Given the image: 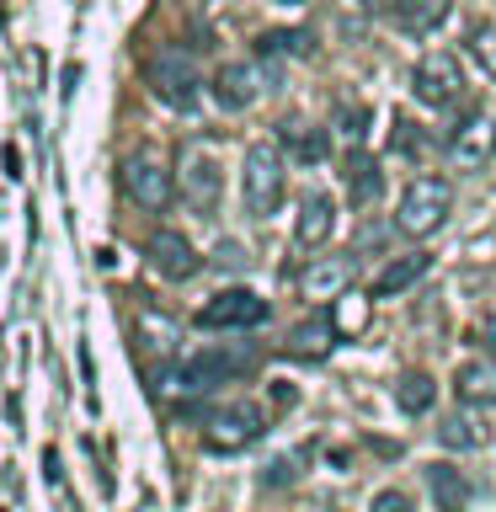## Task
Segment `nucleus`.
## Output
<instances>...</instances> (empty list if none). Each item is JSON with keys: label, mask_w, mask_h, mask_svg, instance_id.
<instances>
[{"label": "nucleus", "mask_w": 496, "mask_h": 512, "mask_svg": "<svg viewBox=\"0 0 496 512\" xmlns=\"http://www.w3.org/2000/svg\"><path fill=\"white\" fill-rule=\"evenodd\" d=\"M486 342H491V347H496V315H491V320H486Z\"/></svg>", "instance_id": "nucleus-32"}, {"label": "nucleus", "mask_w": 496, "mask_h": 512, "mask_svg": "<svg viewBox=\"0 0 496 512\" xmlns=\"http://www.w3.org/2000/svg\"><path fill=\"white\" fill-rule=\"evenodd\" d=\"M283 144L294 150V160H304V166H320V160L331 155V139L320 134V128H304V123H283Z\"/></svg>", "instance_id": "nucleus-22"}, {"label": "nucleus", "mask_w": 496, "mask_h": 512, "mask_svg": "<svg viewBox=\"0 0 496 512\" xmlns=\"http://www.w3.org/2000/svg\"><path fill=\"white\" fill-rule=\"evenodd\" d=\"M331 347H336V315L331 310H315L310 320H299L283 342V352H294V358H326Z\"/></svg>", "instance_id": "nucleus-16"}, {"label": "nucleus", "mask_w": 496, "mask_h": 512, "mask_svg": "<svg viewBox=\"0 0 496 512\" xmlns=\"http://www.w3.org/2000/svg\"><path fill=\"white\" fill-rule=\"evenodd\" d=\"M150 91L171 112H192V107H198L203 75H198V64H192L187 48H160V54L150 59Z\"/></svg>", "instance_id": "nucleus-4"}, {"label": "nucleus", "mask_w": 496, "mask_h": 512, "mask_svg": "<svg viewBox=\"0 0 496 512\" xmlns=\"http://www.w3.org/2000/svg\"><path fill=\"white\" fill-rule=\"evenodd\" d=\"M267 320V299L251 294V288H224V294H214L198 310V326L203 331H251Z\"/></svg>", "instance_id": "nucleus-6"}, {"label": "nucleus", "mask_w": 496, "mask_h": 512, "mask_svg": "<svg viewBox=\"0 0 496 512\" xmlns=\"http://www.w3.org/2000/svg\"><path fill=\"white\" fill-rule=\"evenodd\" d=\"M262 86H267L262 64H246V59L219 64V75H214V102H219L224 112H246L256 96H262Z\"/></svg>", "instance_id": "nucleus-10"}, {"label": "nucleus", "mask_w": 496, "mask_h": 512, "mask_svg": "<svg viewBox=\"0 0 496 512\" xmlns=\"http://www.w3.org/2000/svg\"><path fill=\"white\" fill-rule=\"evenodd\" d=\"M336 230V203L326 192H310V198L299 203V219H294V246L299 251H320Z\"/></svg>", "instance_id": "nucleus-14"}, {"label": "nucleus", "mask_w": 496, "mask_h": 512, "mask_svg": "<svg viewBox=\"0 0 496 512\" xmlns=\"http://www.w3.org/2000/svg\"><path fill=\"white\" fill-rule=\"evenodd\" d=\"M139 331L150 336V347H155V352H171V347H176V326H171L166 315H155V310H144V315H139Z\"/></svg>", "instance_id": "nucleus-25"}, {"label": "nucleus", "mask_w": 496, "mask_h": 512, "mask_svg": "<svg viewBox=\"0 0 496 512\" xmlns=\"http://www.w3.org/2000/svg\"><path fill=\"white\" fill-rule=\"evenodd\" d=\"M496 155V123L486 118H464L459 128H448V160L459 171H480Z\"/></svg>", "instance_id": "nucleus-11"}, {"label": "nucleus", "mask_w": 496, "mask_h": 512, "mask_svg": "<svg viewBox=\"0 0 496 512\" xmlns=\"http://www.w3.org/2000/svg\"><path fill=\"white\" fill-rule=\"evenodd\" d=\"M246 368H251V347H240V342L203 347V352H192V358H182V368H176V390H187V395L219 390V384L240 379Z\"/></svg>", "instance_id": "nucleus-3"}, {"label": "nucleus", "mask_w": 496, "mask_h": 512, "mask_svg": "<svg viewBox=\"0 0 496 512\" xmlns=\"http://www.w3.org/2000/svg\"><path fill=\"white\" fill-rule=\"evenodd\" d=\"M352 267H358V256H320V262L304 267V299H342V288L352 283Z\"/></svg>", "instance_id": "nucleus-15"}, {"label": "nucleus", "mask_w": 496, "mask_h": 512, "mask_svg": "<svg viewBox=\"0 0 496 512\" xmlns=\"http://www.w3.org/2000/svg\"><path fill=\"white\" fill-rule=\"evenodd\" d=\"M262 427H267V416L262 406H224L208 416V432H203V443L214 448V454H235V448H251L256 438H262Z\"/></svg>", "instance_id": "nucleus-8"}, {"label": "nucleus", "mask_w": 496, "mask_h": 512, "mask_svg": "<svg viewBox=\"0 0 496 512\" xmlns=\"http://www.w3.org/2000/svg\"><path fill=\"white\" fill-rule=\"evenodd\" d=\"M0 160H6V171H11V176H22V155H16L11 144H6V155H0Z\"/></svg>", "instance_id": "nucleus-31"}, {"label": "nucleus", "mask_w": 496, "mask_h": 512, "mask_svg": "<svg viewBox=\"0 0 496 512\" xmlns=\"http://www.w3.org/2000/svg\"><path fill=\"white\" fill-rule=\"evenodd\" d=\"M363 123H368V107H352V112H342V134L358 144L363 139Z\"/></svg>", "instance_id": "nucleus-28"}, {"label": "nucleus", "mask_w": 496, "mask_h": 512, "mask_svg": "<svg viewBox=\"0 0 496 512\" xmlns=\"http://www.w3.org/2000/svg\"><path fill=\"white\" fill-rule=\"evenodd\" d=\"M427 496H432V507L438 512H470V475L459 470V464H448V459H432L427 464Z\"/></svg>", "instance_id": "nucleus-12"}, {"label": "nucleus", "mask_w": 496, "mask_h": 512, "mask_svg": "<svg viewBox=\"0 0 496 512\" xmlns=\"http://www.w3.org/2000/svg\"><path fill=\"white\" fill-rule=\"evenodd\" d=\"M363 320H368V304L363 299H342V304H336V331H358Z\"/></svg>", "instance_id": "nucleus-26"}, {"label": "nucleus", "mask_w": 496, "mask_h": 512, "mask_svg": "<svg viewBox=\"0 0 496 512\" xmlns=\"http://www.w3.org/2000/svg\"><path fill=\"white\" fill-rule=\"evenodd\" d=\"M219 192H224L219 160L208 155V150H187V160H182V198H187V208L208 219L219 208Z\"/></svg>", "instance_id": "nucleus-9"}, {"label": "nucleus", "mask_w": 496, "mask_h": 512, "mask_svg": "<svg viewBox=\"0 0 496 512\" xmlns=\"http://www.w3.org/2000/svg\"><path fill=\"white\" fill-rule=\"evenodd\" d=\"M150 267L160 272V278L182 283V278H192V272H198V251H192V240H187V235L155 230V235H150Z\"/></svg>", "instance_id": "nucleus-13"}, {"label": "nucleus", "mask_w": 496, "mask_h": 512, "mask_svg": "<svg viewBox=\"0 0 496 512\" xmlns=\"http://www.w3.org/2000/svg\"><path fill=\"white\" fill-rule=\"evenodd\" d=\"M283 187H288L283 150H278V144H251V150H246V166H240V198H246V214H251V219L278 214Z\"/></svg>", "instance_id": "nucleus-2"}, {"label": "nucleus", "mask_w": 496, "mask_h": 512, "mask_svg": "<svg viewBox=\"0 0 496 512\" xmlns=\"http://www.w3.org/2000/svg\"><path fill=\"white\" fill-rule=\"evenodd\" d=\"M283 6H299V0H283Z\"/></svg>", "instance_id": "nucleus-33"}, {"label": "nucleus", "mask_w": 496, "mask_h": 512, "mask_svg": "<svg viewBox=\"0 0 496 512\" xmlns=\"http://www.w3.org/2000/svg\"><path fill=\"white\" fill-rule=\"evenodd\" d=\"M432 267L427 251H411V256H395V262H384V272L374 278V288H368V299H390V294H406L411 283H422Z\"/></svg>", "instance_id": "nucleus-18"}, {"label": "nucleus", "mask_w": 496, "mask_h": 512, "mask_svg": "<svg viewBox=\"0 0 496 512\" xmlns=\"http://www.w3.org/2000/svg\"><path fill=\"white\" fill-rule=\"evenodd\" d=\"M384 192V176H379V160H368V155H352L347 160V198L352 208H368Z\"/></svg>", "instance_id": "nucleus-21"}, {"label": "nucleus", "mask_w": 496, "mask_h": 512, "mask_svg": "<svg viewBox=\"0 0 496 512\" xmlns=\"http://www.w3.org/2000/svg\"><path fill=\"white\" fill-rule=\"evenodd\" d=\"M438 443L443 448H486V416L475 406H459V411L438 416Z\"/></svg>", "instance_id": "nucleus-19"}, {"label": "nucleus", "mask_w": 496, "mask_h": 512, "mask_svg": "<svg viewBox=\"0 0 496 512\" xmlns=\"http://www.w3.org/2000/svg\"><path fill=\"white\" fill-rule=\"evenodd\" d=\"M406 6H411V0H363V11H374V16H390V22H395V16L406 11Z\"/></svg>", "instance_id": "nucleus-29"}, {"label": "nucleus", "mask_w": 496, "mask_h": 512, "mask_svg": "<svg viewBox=\"0 0 496 512\" xmlns=\"http://www.w3.org/2000/svg\"><path fill=\"white\" fill-rule=\"evenodd\" d=\"M395 406L406 411V416H427L432 406H438V379L422 374V368L400 374V384H395Z\"/></svg>", "instance_id": "nucleus-20"}, {"label": "nucleus", "mask_w": 496, "mask_h": 512, "mask_svg": "<svg viewBox=\"0 0 496 512\" xmlns=\"http://www.w3.org/2000/svg\"><path fill=\"white\" fill-rule=\"evenodd\" d=\"M470 54L486 75H496V22H475L470 27Z\"/></svg>", "instance_id": "nucleus-24"}, {"label": "nucleus", "mask_w": 496, "mask_h": 512, "mask_svg": "<svg viewBox=\"0 0 496 512\" xmlns=\"http://www.w3.org/2000/svg\"><path fill=\"white\" fill-rule=\"evenodd\" d=\"M214 256H219V267H240V262H246V251H240L235 240H224V246H219Z\"/></svg>", "instance_id": "nucleus-30"}, {"label": "nucleus", "mask_w": 496, "mask_h": 512, "mask_svg": "<svg viewBox=\"0 0 496 512\" xmlns=\"http://www.w3.org/2000/svg\"><path fill=\"white\" fill-rule=\"evenodd\" d=\"M123 192L139 208H150V214H166L171 198H176V182H171V171L160 166L155 155H128L123 160Z\"/></svg>", "instance_id": "nucleus-7"}, {"label": "nucleus", "mask_w": 496, "mask_h": 512, "mask_svg": "<svg viewBox=\"0 0 496 512\" xmlns=\"http://www.w3.org/2000/svg\"><path fill=\"white\" fill-rule=\"evenodd\" d=\"M459 91H464V70H459V59L448 54V48H432V54L416 59L411 96H416L422 107H454Z\"/></svg>", "instance_id": "nucleus-5"}, {"label": "nucleus", "mask_w": 496, "mask_h": 512, "mask_svg": "<svg viewBox=\"0 0 496 512\" xmlns=\"http://www.w3.org/2000/svg\"><path fill=\"white\" fill-rule=\"evenodd\" d=\"M448 208H454V187L443 176H416L395 203V230L411 240H427L448 224Z\"/></svg>", "instance_id": "nucleus-1"}, {"label": "nucleus", "mask_w": 496, "mask_h": 512, "mask_svg": "<svg viewBox=\"0 0 496 512\" xmlns=\"http://www.w3.org/2000/svg\"><path fill=\"white\" fill-rule=\"evenodd\" d=\"M368 512H416V507H411V496H406V491H379Z\"/></svg>", "instance_id": "nucleus-27"}, {"label": "nucleus", "mask_w": 496, "mask_h": 512, "mask_svg": "<svg viewBox=\"0 0 496 512\" xmlns=\"http://www.w3.org/2000/svg\"><path fill=\"white\" fill-rule=\"evenodd\" d=\"M454 395H459V406H475V411H486L496 406V358H470L454 374Z\"/></svg>", "instance_id": "nucleus-17"}, {"label": "nucleus", "mask_w": 496, "mask_h": 512, "mask_svg": "<svg viewBox=\"0 0 496 512\" xmlns=\"http://www.w3.org/2000/svg\"><path fill=\"white\" fill-rule=\"evenodd\" d=\"M448 16V0H411L406 11L395 16V27H406V32H432Z\"/></svg>", "instance_id": "nucleus-23"}]
</instances>
